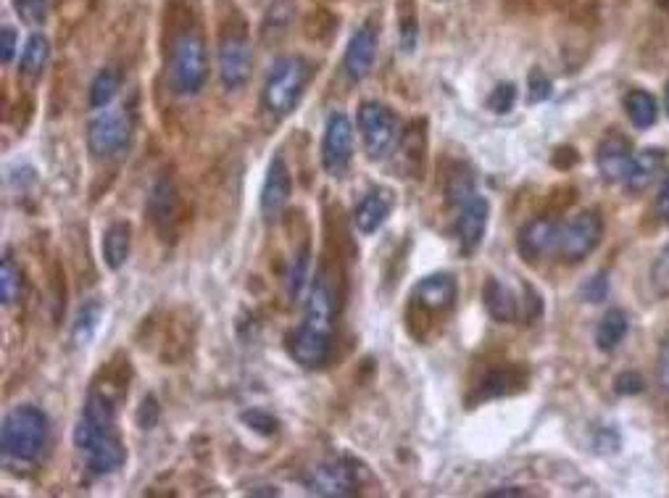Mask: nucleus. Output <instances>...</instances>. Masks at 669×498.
Segmentation results:
<instances>
[{"label": "nucleus", "mask_w": 669, "mask_h": 498, "mask_svg": "<svg viewBox=\"0 0 669 498\" xmlns=\"http://www.w3.org/2000/svg\"><path fill=\"white\" fill-rule=\"evenodd\" d=\"M169 85L177 95H198L209 80V51L206 40L195 27L180 29L169 43Z\"/></svg>", "instance_id": "f257e3e1"}, {"label": "nucleus", "mask_w": 669, "mask_h": 498, "mask_svg": "<svg viewBox=\"0 0 669 498\" xmlns=\"http://www.w3.org/2000/svg\"><path fill=\"white\" fill-rule=\"evenodd\" d=\"M48 417L37 406H16L14 412H8L0 430V446L8 462L32 464L40 459V454L48 446Z\"/></svg>", "instance_id": "f03ea898"}, {"label": "nucleus", "mask_w": 669, "mask_h": 498, "mask_svg": "<svg viewBox=\"0 0 669 498\" xmlns=\"http://www.w3.org/2000/svg\"><path fill=\"white\" fill-rule=\"evenodd\" d=\"M74 446L93 475H108V472L119 470L127 459L124 441L116 433V422L95 419L90 414H82V419L74 427Z\"/></svg>", "instance_id": "7ed1b4c3"}, {"label": "nucleus", "mask_w": 669, "mask_h": 498, "mask_svg": "<svg viewBox=\"0 0 669 498\" xmlns=\"http://www.w3.org/2000/svg\"><path fill=\"white\" fill-rule=\"evenodd\" d=\"M311 74H314V69L303 56L277 58L267 82H264V90H261V106L277 119L293 114L295 106L301 103L303 93H306Z\"/></svg>", "instance_id": "20e7f679"}, {"label": "nucleus", "mask_w": 669, "mask_h": 498, "mask_svg": "<svg viewBox=\"0 0 669 498\" xmlns=\"http://www.w3.org/2000/svg\"><path fill=\"white\" fill-rule=\"evenodd\" d=\"M459 288L456 280L446 272L430 275L425 280H419V285L411 290V304H409V330L414 338H425L427 330H432L435 319L448 314L454 309Z\"/></svg>", "instance_id": "39448f33"}, {"label": "nucleus", "mask_w": 669, "mask_h": 498, "mask_svg": "<svg viewBox=\"0 0 669 498\" xmlns=\"http://www.w3.org/2000/svg\"><path fill=\"white\" fill-rule=\"evenodd\" d=\"M356 124H359L361 140H364V151L372 161L385 159L393 151V145H398L401 140V122H398L396 111L385 103H361Z\"/></svg>", "instance_id": "423d86ee"}, {"label": "nucleus", "mask_w": 669, "mask_h": 498, "mask_svg": "<svg viewBox=\"0 0 669 498\" xmlns=\"http://www.w3.org/2000/svg\"><path fill=\"white\" fill-rule=\"evenodd\" d=\"M253 72V48L245 35L243 19L238 24H224L219 35V77L227 90H240L251 80Z\"/></svg>", "instance_id": "0eeeda50"}, {"label": "nucleus", "mask_w": 669, "mask_h": 498, "mask_svg": "<svg viewBox=\"0 0 669 498\" xmlns=\"http://www.w3.org/2000/svg\"><path fill=\"white\" fill-rule=\"evenodd\" d=\"M604 238V222L596 211H583L577 217L569 219L564 227H559V238H556V256L564 264H580L601 246Z\"/></svg>", "instance_id": "6e6552de"}, {"label": "nucleus", "mask_w": 669, "mask_h": 498, "mask_svg": "<svg viewBox=\"0 0 669 498\" xmlns=\"http://www.w3.org/2000/svg\"><path fill=\"white\" fill-rule=\"evenodd\" d=\"M132 143V122L124 111H103L87 127V148L95 159H116Z\"/></svg>", "instance_id": "1a4fd4ad"}, {"label": "nucleus", "mask_w": 669, "mask_h": 498, "mask_svg": "<svg viewBox=\"0 0 669 498\" xmlns=\"http://www.w3.org/2000/svg\"><path fill=\"white\" fill-rule=\"evenodd\" d=\"M359 470L351 459H327L317 464L306 477V488L311 496L322 498H346L359 493Z\"/></svg>", "instance_id": "9d476101"}, {"label": "nucleus", "mask_w": 669, "mask_h": 498, "mask_svg": "<svg viewBox=\"0 0 669 498\" xmlns=\"http://www.w3.org/2000/svg\"><path fill=\"white\" fill-rule=\"evenodd\" d=\"M145 209H148V219H151L153 230L159 232V238L174 240V235L180 230L182 201L180 190H177V185H174L169 174H159V180L153 182Z\"/></svg>", "instance_id": "9b49d317"}, {"label": "nucleus", "mask_w": 669, "mask_h": 498, "mask_svg": "<svg viewBox=\"0 0 669 498\" xmlns=\"http://www.w3.org/2000/svg\"><path fill=\"white\" fill-rule=\"evenodd\" d=\"M353 156V127L346 114H332L327 119L322 138V166L327 174H343Z\"/></svg>", "instance_id": "f8f14e48"}, {"label": "nucleus", "mask_w": 669, "mask_h": 498, "mask_svg": "<svg viewBox=\"0 0 669 498\" xmlns=\"http://www.w3.org/2000/svg\"><path fill=\"white\" fill-rule=\"evenodd\" d=\"M377 43H380V32L372 22L359 27L348 40L346 56H343V72L351 82H364L372 72L377 61Z\"/></svg>", "instance_id": "ddd939ff"}, {"label": "nucleus", "mask_w": 669, "mask_h": 498, "mask_svg": "<svg viewBox=\"0 0 669 498\" xmlns=\"http://www.w3.org/2000/svg\"><path fill=\"white\" fill-rule=\"evenodd\" d=\"M633 153H630V143H627L619 132H609L596 151L598 174L604 182H625L630 169H633Z\"/></svg>", "instance_id": "4468645a"}, {"label": "nucleus", "mask_w": 669, "mask_h": 498, "mask_svg": "<svg viewBox=\"0 0 669 498\" xmlns=\"http://www.w3.org/2000/svg\"><path fill=\"white\" fill-rule=\"evenodd\" d=\"M488 219H490V203L475 195L469 198L459 211V224H456V232H459V248L464 256H472L477 248L482 246V238H485V230H488Z\"/></svg>", "instance_id": "2eb2a0df"}, {"label": "nucleus", "mask_w": 669, "mask_h": 498, "mask_svg": "<svg viewBox=\"0 0 669 498\" xmlns=\"http://www.w3.org/2000/svg\"><path fill=\"white\" fill-rule=\"evenodd\" d=\"M290 193H293V177L280 153L274 156L272 164L267 169V180H264V190H261V214L267 219H277L282 209L288 206Z\"/></svg>", "instance_id": "dca6fc26"}, {"label": "nucleus", "mask_w": 669, "mask_h": 498, "mask_svg": "<svg viewBox=\"0 0 669 498\" xmlns=\"http://www.w3.org/2000/svg\"><path fill=\"white\" fill-rule=\"evenodd\" d=\"M556 238H559V224L551 222V219L540 217L527 222L522 230H519L517 238V251L519 256L527 261V264H535L538 259H543L548 251H556Z\"/></svg>", "instance_id": "f3484780"}, {"label": "nucleus", "mask_w": 669, "mask_h": 498, "mask_svg": "<svg viewBox=\"0 0 669 498\" xmlns=\"http://www.w3.org/2000/svg\"><path fill=\"white\" fill-rule=\"evenodd\" d=\"M390 211H393V198H390L388 190H372L361 198V203L353 211V224L364 235H375L382 224L388 222Z\"/></svg>", "instance_id": "a211bd4d"}, {"label": "nucleus", "mask_w": 669, "mask_h": 498, "mask_svg": "<svg viewBox=\"0 0 669 498\" xmlns=\"http://www.w3.org/2000/svg\"><path fill=\"white\" fill-rule=\"evenodd\" d=\"M427 153V124L425 122H411L409 130L401 132L398 140V161H401L403 172L409 177H419L422 164H425Z\"/></svg>", "instance_id": "6ab92c4d"}, {"label": "nucleus", "mask_w": 669, "mask_h": 498, "mask_svg": "<svg viewBox=\"0 0 669 498\" xmlns=\"http://www.w3.org/2000/svg\"><path fill=\"white\" fill-rule=\"evenodd\" d=\"M482 301H485V309L496 322L501 325H509L519 317V301L514 298L511 288L506 282H501L498 277H488L485 288H482Z\"/></svg>", "instance_id": "aec40b11"}, {"label": "nucleus", "mask_w": 669, "mask_h": 498, "mask_svg": "<svg viewBox=\"0 0 669 498\" xmlns=\"http://www.w3.org/2000/svg\"><path fill=\"white\" fill-rule=\"evenodd\" d=\"M664 169V151L662 148H646L633 159V169L627 174L625 188L630 193H643L656 182V177L662 174Z\"/></svg>", "instance_id": "412c9836"}, {"label": "nucleus", "mask_w": 669, "mask_h": 498, "mask_svg": "<svg viewBox=\"0 0 669 498\" xmlns=\"http://www.w3.org/2000/svg\"><path fill=\"white\" fill-rule=\"evenodd\" d=\"M132 251V227L130 222H114L103 235V261L108 269H119L127 264Z\"/></svg>", "instance_id": "4be33fe9"}, {"label": "nucleus", "mask_w": 669, "mask_h": 498, "mask_svg": "<svg viewBox=\"0 0 669 498\" xmlns=\"http://www.w3.org/2000/svg\"><path fill=\"white\" fill-rule=\"evenodd\" d=\"M627 330H630V319H627L625 311L609 309L596 327V346L609 354V351H614L625 340Z\"/></svg>", "instance_id": "5701e85b"}, {"label": "nucleus", "mask_w": 669, "mask_h": 498, "mask_svg": "<svg viewBox=\"0 0 669 498\" xmlns=\"http://www.w3.org/2000/svg\"><path fill=\"white\" fill-rule=\"evenodd\" d=\"M103 322V304L101 301H87L80 306L72 325V343L77 348H85L95 338V332L101 330Z\"/></svg>", "instance_id": "b1692460"}, {"label": "nucleus", "mask_w": 669, "mask_h": 498, "mask_svg": "<svg viewBox=\"0 0 669 498\" xmlns=\"http://www.w3.org/2000/svg\"><path fill=\"white\" fill-rule=\"evenodd\" d=\"M625 111L627 119H630L633 127H638V130L654 127L656 116H659L654 95L646 93V90H630V93L625 95Z\"/></svg>", "instance_id": "393cba45"}, {"label": "nucleus", "mask_w": 669, "mask_h": 498, "mask_svg": "<svg viewBox=\"0 0 669 498\" xmlns=\"http://www.w3.org/2000/svg\"><path fill=\"white\" fill-rule=\"evenodd\" d=\"M443 190H446V201L451 203V206H459L461 209L469 198H475L477 195L475 177H472V172H469L464 164H454L446 172V185H443Z\"/></svg>", "instance_id": "a878e982"}, {"label": "nucleus", "mask_w": 669, "mask_h": 498, "mask_svg": "<svg viewBox=\"0 0 669 498\" xmlns=\"http://www.w3.org/2000/svg\"><path fill=\"white\" fill-rule=\"evenodd\" d=\"M522 388V377L514 369L504 367V369H493L488 375L482 377L480 388H477V401H488V398H498L506 396L511 390Z\"/></svg>", "instance_id": "bb28decb"}, {"label": "nucleus", "mask_w": 669, "mask_h": 498, "mask_svg": "<svg viewBox=\"0 0 669 498\" xmlns=\"http://www.w3.org/2000/svg\"><path fill=\"white\" fill-rule=\"evenodd\" d=\"M119 87H122V74L111 69V66L101 69V72L95 74L93 85H90V106L93 109H106L108 103L116 98V93H119Z\"/></svg>", "instance_id": "cd10ccee"}, {"label": "nucleus", "mask_w": 669, "mask_h": 498, "mask_svg": "<svg viewBox=\"0 0 669 498\" xmlns=\"http://www.w3.org/2000/svg\"><path fill=\"white\" fill-rule=\"evenodd\" d=\"M48 56H51V43L45 40L43 35H32L24 45L22 53V74L24 77H40V72L48 64Z\"/></svg>", "instance_id": "c85d7f7f"}, {"label": "nucleus", "mask_w": 669, "mask_h": 498, "mask_svg": "<svg viewBox=\"0 0 669 498\" xmlns=\"http://www.w3.org/2000/svg\"><path fill=\"white\" fill-rule=\"evenodd\" d=\"M24 296V275L19 264H14L11 259H3L0 264V301L6 306L19 304Z\"/></svg>", "instance_id": "c756f323"}, {"label": "nucleus", "mask_w": 669, "mask_h": 498, "mask_svg": "<svg viewBox=\"0 0 669 498\" xmlns=\"http://www.w3.org/2000/svg\"><path fill=\"white\" fill-rule=\"evenodd\" d=\"M398 27H401V48L411 53L417 48L419 37V19L414 0H401V6H398Z\"/></svg>", "instance_id": "7c9ffc66"}, {"label": "nucleus", "mask_w": 669, "mask_h": 498, "mask_svg": "<svg viewBox=\"0 0 669 498\" xmlns=\"http://www.w3.org/2000/svg\"><path fill=\"white\" fill-rule=\"evenodd\" d=\"M309 259H311L309 246H303L301 251L295 253L293 259H290V269H288L290 298H298L301 296V290L306 288V280H309Z\"/></svg>", "instance_id": "2f4dec72"}, {"label": "nucleus", "mask_w": 669, "mask_h": 498, "mask_svg": "<svg viewBox=\"0 0 669 498\" xmlns=\"http://www.w3.org/2000/svg\"><path fill=\"white\" fill-rule=\"evenodd\" d=\"M240 419H243V425L251 427L253 433L267 435V438L280 433V419L272 417V414L264 412V409H248V412L240 414Z\"/></svg>", "instance_id": "473e14b6"}, {"label": "nucleus", "mask_w": 669, "mask_h": 498, "mask_svg": "<svg viewBox=\"0 0 669 498\" xmlns=\"http://www.w3.org/2000/svg\"><path fill=\"white\" fill-rule=\"evenodd\" d=\"M16 14L29 27H40L48 19V0H16Z\"/></svg>", "instance_id": "72a5a7b5"}, {"label": "nucleus", "mask_w": 669, "mask_h": 498, "mask_svg": "<svg viewBox=\"0 0 669 498\" xmlns=\"http://www.w3.org/2000/svg\"><path fill=\"white\" fill-rule=\"evenodd\" d=\"M651 285L659 298H669V246L656 256L654 267H651Z\"/></svg>", "instance_id": "f704fd0d"}, {"label": "nucleus", "mask_w": 669, "mask_h": 498, "mask_svg": "<svg viewBox=\"0 0 669 498\" xmlns=\"http://www.w3.org/2000/svg\"><path fill=\"white\" fill-rule=\"evenodd\" d=\"M514 103H517V87L511 85V82H504V85H498L488 98V109L493 114H509L514 109Z\"/></svg>", "instance_id": "c9c22d12"}, {"label": "nucleus", "mask_w": 669, "mask_h": 498, "mask_svg": "<svg viewBox=\"0 0 669 498\" xmlns=\"http://www.w3.org/2000/svg\"><path fill=\"white\" fill-rule=\"evenodd\" d=\"M527 90H530V101L543 103L551 98V93H554V82H551V77H548L543 69L535 66L533 72H530V77H527Z\"/></svg>", "instance_id": "e433bc0d"}, {"label": "nucleus", "mask_w": 669, "mask_h": 498, "mask_svg": "<svg viewBox=\"0 0 669 498\" xmlns=\"http://www.w3.org/2000/svg\"><path fill=\"white\" fill-rule=\"evenodd\" d=\"M580 296L588 304H601V301H606V296H609V277H606V272H598V275L590 277L583 285V290H580Z\"/></svg>", "instance_id": "4c0bfd02"}, {"label": "nucleus", "mask_w": 669, "mask_h": 498, "mask_svg": "<svg viewBox=\"0 0 669 498\" xmlns=\"http://www.w3.org/2000/svg\"><path fill=\"white\" fill-rule=\"evenodd\" d=\"M525 298H522V304H519V317H525L527 322H535V319L543 314V298L538 296V290L525 285Z\"/></svg>", "instance_id": "58836bf2"}, {"label": "nucleus", "mask_w": 669, "mask_h": 498, "mask_svg": "<svg viewBox=\"0 0 669 498\" xmlns=\"http://www.w3.org/2000/svg\"><path fill=\"white\" fill-rule=\"evenodd\" d=\"M159 401H156V396H145V401L140 404V409H137V425L143 427V430H153L156 427V422H159Z\"/></svg>", "instance_id": "ea45409f"}, {"label": "nucleus", "mask_w": 669, "mask_h": 498, "mask_svg": "<svg viewBox=\"0 0 669 498\" xmlns=\"http://www.w3.org/2000/svg\"><path fill=\"white\" fill-rule=\"evenodd\" d=\"M643 385H646L643 383V377L638 375V372H633V369H630V372H622V375L614 380V390H617L619 396H635V393H641Z\"/></svg>", "instance_id": "a19ab883"}, {"label": "nucleus", "mask_w": 669, "mask_h": 498, "mask_svg": "<svg viewBox=\"0 0 669 498\" xmlns=\"http://www.w3.org/2000/svg\"><path fill=\"white\" fill-rule=\"evenodd\" d=\"M656 383L662 396L669 398V340L662 346V354H659V364H656Z\"/></svg>", "instance_id": "79ce46f5"}, {"label": "nucleus", "mask_w": 669, "mask_h": 498, "mask_svg": "<svg viewBox=\"0 0 669 498\" xmlns=\"http://www.w3.org/2000/svg\"><path fill=\"white\" fill-rule=\"evenodd\" d=\"M16 43H19V35H16L14 27H3V29H0V45H3V64H11V61H14Z\"/></svg>", "instance_id": "37998d69"}, {"label": "nucleus", "mask_w": 669, "mask_h": 498, "mask_svg": "<svg viewBox=\"0 0 669 498\" xmlns=\"http://www.w3.org/2000/svg\"><path fill=\"white\" fill-rule=\"evenodd\" d=\"M656 217L662 219L664 224H669V177L664 182V188L659 190V195H656Z\"/></svg>", "instance_id": "c03bdc74"}, {"label": "nucleus", "mask_w": 669, "mask_h": 498, "mask_svg": "<svg viewBox=\"0 0 669 498\" xmlns=\"http://www.w3.org/2000/svg\"><path fill=\"white\" fill-rule=\"evenodd\" d=\"M572 164H577L575 148H559V151L554 153V166H559V169H569Z\"/></svg>", "instance_id": "a18cd8bd"}, {"label": "nucleus", "mask_w": 669, "mask_h": 498, "mask_svg": "<svg viewBox=\"0 0 669 498\" xmlns=\"http://www.w3.org/2000/svg\"><path fill=\"white\" fill-rule=\"evenodd\" d=\"M488 496H525L522 488H496V491H488Z\"/></svg>", "instance_id": "49530a36"}, {"label": "nucleus", "mask_w": 669, "mask_h": 498, "mask_svg": "<svg viewBox=\"0 0 669 498\" xmlns=\"http://www.w3.org/2000/svg\"><path fill=\"white\" fill-rule=\"evenodd\" d=\"M667 114H669V85H667Z\"/></svg>", "instance_id": "de8ad7c7"}, {"label": "nucleus", "mask_w": 669, "mask_h": 498, "mask_svg": "<svg viewBox=\"0 0 669 498\" xmlns=\"http://www.w3.org/2000/svg\"><path fill=\"white\" fill-rule=\"evenodd\" d=\"M662 6H667V8H669V0H662Z\"/></svg>", "instance_id": "09e8293b"}]
</instances>
